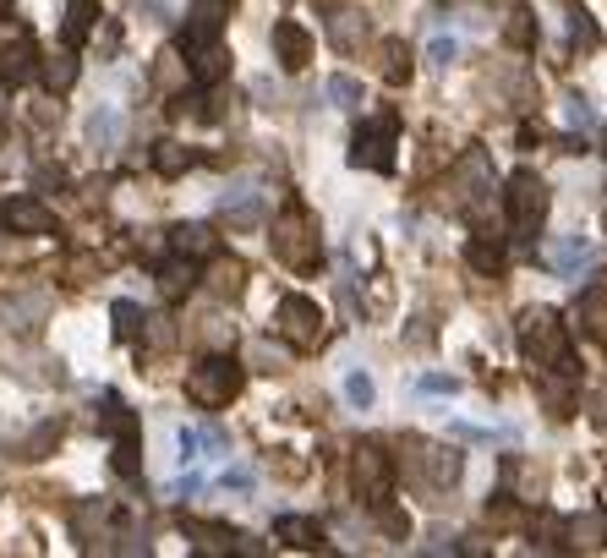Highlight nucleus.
Returning <instances> with one entry per match:
<instances>
[{
    "label": "nucleus",
    "instance_id": "1",
    "mask_svg": "<svg viewBox=\"0 0 607 558\" xmlns=\"http://www.w3.org/2000/svg\"><path fill=\"white\" fill-rule=\"evenodd\" d=\"M274 258L290 263V269H318L323 247H318V225L301 203H290L285 214L274 219Z\"/></svg>",
    "mask_w": 607,
    "mask_h": 558
},
{
    "label": "nucleus",
    "instance_id": "2",
    "mask_svg": "<svg viewBox=\"0 0 607 558\" xmlns=\"http://www.w3.org/2000/svg\"><path fill=\"white\" fill-rule=\"evenodd\" d=\"M520 351L531 356V367H558L569 356V329L553 307H531L520 318Z\"/></svg>",
    "mask_w": 607,
    "mask_h": 558
},
{
    "label": "nucleus",
    "instance_id": "3",
    "mask_svg": "<svg viewBox=\"0 0 607 558\" xmlns=\"http://www.w3.org/2000/svg\"><path fill=\"white\" fill-rule=\"evenodd\" d=\"M186 394H192V405H203V411L230 405L241 394V367L230 362V356H208V362H197L186 372Z\"/></svg>",
    "mask_w": 607,
    "mask_h": 558
},
{
    "label": "nucleus",
    "instance_id": "4",
    "mask_svg": "<svg viewBox=\"0 0 607 558\" xmlns=\"http://www.w3.org/2000/svg\"><path fill=\"white\" fill-rule=\"evenodd\" d=\"M504 197H509V219H515V241L525 247V241L536 236V225L547 219V181L536 176V170H515Z\"/></svg>",
    "mask_w": 607,
    "mask_h": 558
},
{
    "label": "nucleus",
    "instance_id": "5",
    "mask_svg": "<svg viewBox=\"0 0 607 558\" xmlns=\"http://www.w3.org/2000/svg\"><path fill=\"white\" fill-rule=\"evenodd\" d=\"M350 476H356V493H361V504H389V493H394V465L389 455H383L378 444H361L356 449V460H350Z\"/></svg>",
    "mask_w": 607,
    "mask_h": 558
},
{
    "label": "nucleus",
    "instance_id": "6",
    "mask_svg": "<svg viewBox=\"0 0 607 558\" xmlns=\"http://www.w3.org/2000/svg\"><path fill=\"white\" fill-rule=\"evenodd\" d=\"M394 132H400L394 115L367 121L356 132V143H350V165H356V170H394Z\"/></svg>",
    "mask_w": 607,
    "mask_h": 558
},
{
    "label": "nucleus",
    "instance_id": "7",
    "mask_svg": "<svg viewBox=\"0 0 607 558\" xmlns=\"http://www.w3.org/2000/svg\"><path fill=\"white\" fill-rule=\"evenodd\" d=\"M274 329L285 334L290 345H318L323 340V312H318V301H307V296H285L279 301V312H274Z\"/></svg>",
    "mask_w": 607,
    "mask_h": 558
},
{
    "label": "nucleus",
    "instance_id": "8",
    "mask_svg": "<svg viewBox=\"0 0 607 558\" xmlns=\"http://www.w3.org/2000/svg\"><path fill=\"white\" fill-rule=\"evenodd\" d=\"M225 17H230V0H192V17H186V50H197V44L219 39Z\"/></svg>",
    "mask_w": 607,
    "mask_h": 558
},
{
    "label": "nucleus",
    "instance_id": "9",
    "mask_svg": "<svg viewBox=\"0 0 607 558\" xmlns=\"http://www.w3.org/2000/svg\"><path fill=\"white\" fill-rule=\"evenodd\" d=\"M274 55L285 72H301V66L312 61V33L301 28V22H274Z\"/></svg>",
    "mask_w": 607,
    "mask_h": 558
},
{
    "label": "nucleus",
    "instance_id": "10",
    "mask_svg": "<svg viewBox=\"0 0 607 558\" xmlns=\"http://www.w3.org/2000/svg\"><path fill=\"white\" fill-rule=\"evenodd\" d=\"M6 225L17 230V236H50L55 214L39 203V197H11V203H6Z\"/></svg>",
    "mask_w": 607,
    "mask_h": 558
},
{
    "label": "nucleus",
    "instance_id": "11",
    "mask_svg": "<svg viewBox=\"0 0 607 558\" xmlns=\"http://www.w3.org/2000/svg\"><path fill=\"white\" fill-rule=\"evenodd\" d=\"M591 263H597V247H591L586 236H564V241L547 247V269H558V274H580V269H591Z\"/></svg>",
    "mask_w": 607,
    "mask_h": 558
},
{
    "label": "nucleus",
    "instance_id": "12",
    "mask_svg": "<svg viewBox=\"0 0 607 558\" xmlns=\"http://www.w3.org/2000/svg\"><path fill=\"white\" fill-rule=\"evenodd\" d=\"M460 449H416V471H427L433 487H454L460 482Z\"/></svg>",
    "mask_w": 607,
    "mask_h": 558
},
{
    "label": "nucleus",
    "instance_id": "13",
    "mask_svg": "<svg viewBox=\"0 0 607 558\" xmlns=\"http://www.w3.org/2000/svg\"><path fill=\"white\" fill-rule=\"evenodd\" d=\"M121 132H126V121H121L115 104H99V110L88 115V143L99 148V154H115V148H121Z\"/></svg>",
    "mask_w": 607,
    "mask_h": 558
},
{
    "label": "nucleus",
    "instance_id": "14",
    "mask_svg": "<svg viewBox=\"0 0 607 558\" xmlns=\"http://www.w3.org/2000/svg\"><path fill=\"white\" fill-rule=\"evenodd\" d=\"M575 323H580V334H591V340L607 345V285H591L586 296H580Z\"/></svg>",
    "mask_w": 607,
    "mask_h": 558
},
{
    "label": "nucleus",
    "instance_id": "15",
    "mask_svg": "<svg viewBox=\"0 0 607 558\" xmlns=\"http://www.w3.org/2000/svg\"><path fill=\"white\" fill-rule=\"evenodd\" d=\"M93 22H99V0H72V6H66V22H61L66 50H83L88 33H93Z\"/></svg>",
    "mask_w": 607,
    "mask_h": 558
},
{
    "label": "nucleus",
    "instance_id": "16",
    "mask_svg": "<svg viewBox=\"0 0 607 558\" xmlns=\"http://www.w3.org/2000/svg\"><path fill=\"white\" fill-rule=\"evenodd\" d=\"M33 72H39V50H33V39L6 44V55H0V77H6L11 88H17V83H28Z\"/></svg>",
    "mask_w": 607,
    "mask_h": 558
},
{
    "label": "nucleus",
    "instance_id": "17",
    "mask_svg": "<svg viewBox=\"0 0 607 558\" xmlns=\"http://www.w3.org/2000/svg\"><path fill=\"white\" fill-rule=\"evenodd\" d=\"M274 537L285 542V548H301V553H318V548H323V531L312 526L307 515H279Z\"/></svg>",
    "mask_w": 607,
    "mask_h": 558
},
{
    "label": "nucleus",
    "instance_id": "18",
    "mask_svg": "<svg viewBox=\"0 0 607 558\" xmlns=\"http://www.w3.org/2000/svg\"><path fill=\"white\" fill-rule=\"evenodd\" d=\"M569 548H602L607 542V509H586V515H575L564 526Z\"/></svg>",
    "mask_w": 607,
    "mask_h": 558
},
{
    "label": "nucleus",
    "instance_id": "19",
    "mask_svg": "<svg viewBox=\"0 0 607 558\" xmlns=\"http://www.w3.org/2000/svg\"><path fill=\"white\" fill-rule=\"evenodd\" d=\"M219 214H225L230 225H258V219H263V197L247 192V186H236V192L219 197Z\"/></svg>",
    "mask_w": 607,
    "mask_h": 558
},
{
    "label": "nucleus",
    "instance_id": "20",
    "mask_svg": "<svg viewBox=\"0 0 607 558\" xmlns=\"http://www.w3.org/2000/svg\"><path fill=\"white\" fill-rule=\"evenodd\" d=\"M0 312L11 318V329H39V318L50 312V296H44V290L39 296H6L0 301Z\"/></svg>",
    "mask_w": 607,
    "mask_h": 558
},
{
    "label": "nucleus",
    "instance_id": "21",
    "mask_svg": "<svg viewBox=\"0 0 607 558\" xmlns=\"http://www.w3.org/2000/svg\"><path fill=\"white\" fill-rule=\"evenodd\" d=\"M137 465H143V449H137V416H121V427H115V471L137 476Z\"/></svg>",
    "mask_w": 607,
    "mask_h": 558
},
{
    "label": "nucleus",
    "instance_id": "22",
    "mask_svg": "<svg viewBox=\"0 0 607 558\" xmlns=\"http://www.w3.org/2000/svg\"><path fill=\"white\" fill-rule=\"evenodd\" d=\"M208 285H214V296L236 301L241 285H247V263H241V258H214V269H208Z\"/></svg>",
    "mask_w": 607,
    "mask_h": 558
},
{
    "label": "nucleus",
    "instance_id": "23",
    "mask_svg": "<svg viewBox=\"0 0 607 558\" xmlns=\"http://www.w3.org/2000/svg\"><path fill=\"white\" fill-rule=\"evenodd\" d=\"M170 247L181 252V258H208V252H214V230L197 225V219H192V225H175L170 230Z\"/></svg>",
    "mask_w": 607,
    "mask_h": 558
},
{
    "label": "nucleus",
    "instance_id": "24",
    "mask_svg": "<svg viewBox=\"0 0 607 558\" xmlns=\"http://www.w3.org/2000/svg\"><path fill=\"white\" fill-rule=\"evenodd\" d=\"M225 72H230V55L219 50L214 39H208V44H197V50H192V77H197V83H219Z\"/></svg>",
    "mask_w": 607,
    "mask_h": 558
},
{
    "label": "nucleus",
    "instance_id": "25",
    "mask_svg": "<svg viewBox=\"0 0 607 558\" xmlns=\"http://www.w3.org/2000/svg\"><path fill=\"white\" fill-rule=\"evenodd\" d=\"M39 77H44V88H50V93H66V88L77 83V55H72V50L50 55V61L39 66Z\"/></svg>",
    "mask_w": 607,
    "mask_h": 558
},
{
    "label": "nucleus",
    "instance_id": "26",
    "mask_svg": "<svg viewBox=\"0 0 607 558\" xmlns=\"http://www.w3.org/2000/svg\"><path fill=\"white\" fill-rule=\"evenodd\" d=\"M192 263L186 258H170L165 269H159V290H165V301H175V296H186V290H192Z\"/></svg>",
    "mask_w": 607,
    "mask_h": 558
},
{
    "label": "nucleus",
    "instance_id": "27",
    "mask_svg": "<svg viewBox=\"0 0 607 558\" xmlns=\"http://www.w3.org/2000/svg\"><path fill=\"white\" fill-rule=\"evenodd\" d=\"M504 39L515 44V50H531V44H536V17H531L525 6H515V11H509V22H504Z\"/></svg>",
    "mask_w": 607,
    "mask_h": 558
},
{
    "label": "nucleus",
    "instance_id": "28",
    "mask_svg": "<svg viewBox=\"0 0 607 558\" xmlns=\"http://www.w3.org/2000/svg\"><path fill=\"white\" fill-rule=\"evenodd\" d=\"M465 258H471L476 274H498V269H504V247H498V241H487V236H476Z\"/></svg>",
    "mask_w": 607,
    "mask_h": 558
},
{
    "label": "nucleus",
    "instance_id": "29",
    "mask_svg": "<svg viewBox=\"0 0 607 558\" xmlns=\"http://www.w3.org/2000/svg\"><path fill=\"white\" fill-rule=\"evenodd\" d=\"M154 170H159V176H181V170H192V148L159 143V148H154Z\"/></svg>",
    "mask_w": 607,
    "mask_h": 558
},
{
    "label": "nucleus",
    "instance_id": "30",
    "mask_svg": "<svg viewBox=\"0 0 607 558\" xmlns=\"http://www.w3.org/2000/svg\"><path fill=\"white\" fill-rule=\"evenodd\" d=\"M569 39H575L580 50H597V44H602V28L591 22V11H586V6L569 11Z\"/></svg>",
    "mask_w": 607,
    "mask_h": 558
},
{
    "label": "nucleus",
    "instance_id": "31",
    "mask_svg": "<svg viewBox=\"0 0 607 558\" xmlns=\"http://www.w3.org/2000/svg\"><path fill=\"white\" fill-rule=\"evenodd\" d=\"M323 93H329V104H334V110H361V83H356V77H329V88H323Z\"/></svg>",
    "mask_w": 607,
    "mask_h": 558
},
{
    "label": "nucleus",
    "instance_id": "32",
    "mask_svg": "<svg viewBox=\"0 0 607 558\" xmlns=\"http://www.w3.org/2000/svg\"><path fill=\"white\" fill-rule=\"evenodd\" d=\"M110 318H115V334H121V340H137V334H143V307H137V301H115Z\"/></svg>",
    "mask_w": 607,
    "mask_h": 558
},
{
    "label": "nucleus",
    "instance_id": "33",
    "mask_svg": "<svg viewBox=\"0 0 607 558\" xmlns=\"http://www.w3.org/2000/svg\"><path fill=\"white\" fill-rule=\"evenodd\" d=\"M345 400L356 405V411H367V405L378 400V389H372V378H367V372H361V367H356V372H350V378H345Z\"/></svg>",
    "mask_w": 607,
    "mask_h": 558
},
{
    "label": "nucleus",
    "instance_id": "34",
    "mask_svg": "<svg viewBox=\"0 0 607 558\" xmlns=\"http://www.w3.org/2000/svg\"><path fill=\"white\" fill-rule=\"evenodd\" d=\"M55 438H61V422H44L39 433L22 444V460H44V449H55Z\"/></svg>",
    "mask_w": 607,
    "mask_h": 558
},
{
    "label": "nucleus",
    "instance_id": "35",
    "mask_svg": "<svg viewBox=\"0 0 607 558\" xmlns=\"http://www.w3.org/2000/svg\"><path fill=\"white\" fill-rule=\"evenodd\" d=\"M383 77H389V83L411 77V55H405V44H383Z\"/></svg>",
    "mask_w": 607,
    "mask_h": 558
},
{
    "label": "nucleus",
    "instance_id": "36",
    "mask_svg": "<svg viewBox=\"0 0 607 558\" xmlns=\"http://www.w3.org/2000/svg\"><path fill=\"white\" fill-rule=\"evenodd\" d=\"M564 115H569V126H597V104H591L586 93H569V99H564Z\"/></svg>",
    "mask_w": 607,
    "mask_h": 558
},
{
    "label": "nucleus",
    "instance_id": "37",
    "mask_svg": "<svg viewBox=\"0 0 607 558\" xmlns=\"http://www.w3.org/2000/svg\"><path fill=\"white\" fill-rule=\"evenodd\" d=\"M361 33H367V28L356 22V11H334V44H340V50H350Z\"/></svg>",
    "mask_w": 607,
    "mask_h": 558
},
{
    "label": "nucleus",
    "instance_id": "38",
    "mask_svg": "<svg viewBox=\"0 0 607 558\" xmlns=\"http://www.w3.org/2000/svg\"><path fill=\"white\" fill-rule=\"evenodd\" d=\"M531 537H542L536 548H558V542H564V520H558V515H536Z\"/></svg>",
    "mask_w": 607,
    "mask_h": 558
},
{
    "label": "nucleus",
    "instance_id": "39",
    "mask_svg": "<svg viewBox=\"0 0 607 558\" xmlns=\"http://www.w3.org/2000/svg\"><path fill=\"white\" fill-rule=\"evenodd\" d=\"M454 61H460V44H454V39H433V44H427V66H438V72H449Z\"/></svg>",
    "mask_w": 607,
    "mask_h": 558
},
{
    "label": "nucleus",
    "instance_id": "40",
    "mask_svg": "<svg viewBox=\"0 0 607 558\" xmlns=\"http://www.w3.org/2000/svg\"><path fill=\"white\" fill-rule=\"evenodd\" d=\"M230 340H236V329H230L225 318H208V323H203V345H214V351H225Z\"/></svg>",
    "mask_w": 607,
    "mask_h": 558
},
{
    "label": "nucleus",
    "instance_id": "41",
    "mask_svg": "<svg viewBox=\"0 0 607 558\" xmlns=\"http://www.w3.org/2000/svg\"><path fill=\"white\" fill-rule=\"evenodd\" d=\"M154 77H159V88H175V83H181V55H159Z\"/></svg>",
    "mask_w": 607,
    "mask_h": 558
},
{
    "label": "nucleus",
    "instance_id": "42",
    "mask_svg": "<svg viewBox=\"0 0 607 558\" xmlns=\"http://www.w3.org/2000/svg\"><path fill=\"white\" fill-rule=\"evenodd\" d=\"M143 329H148V340H154V345H170V340H175L170 318H143Z\"/></svg>",
    "mask_w": 607,
    "mask_h": 558
},
{
    "label": "nucleus",
    "instance_id": "43",
    "mask_svg": "<svg viewBox=\"0 0 607 558\" xmlns=\"http://www.w3.org/2000/svg\"><path fill=\"white\" fill-rule=\"evenodd\" d=\"M454 389H460V383L443 378V372H427V378H422V394H454Z\"/></svg>",
    "mask_w": 607,
    "mask_h": 558
},
{
    "label": "nucleus",
    "instance_id": "44",
    "mask_svg": "<svg viewBox=\"0 0 607 558\" xmlns=\"http://www.w3.org/2000/svg\"><path fill=\"white\" fill-rule=\"evenodd\" d=\"M487 515H493L498 526H509V520H515V504H509V493H498V504H487Z\"/></svg>",
    "mask_w": 607,
    "mask_h": 558
},
{
    "label": "nucleus",
    "instance_id": "45",
    "mask_svg": "<svg viewBox=\"0 0 607 558\" xmlns=\"http://www.w3.org/2000/svg\"><path fill=\"white\" fill-rule=\"evenodd\" d=\"M225 487H236V493H247V487H252V471H247V465H230V471H225Z\"/></svg>",
    "mask_w": 607,
    "mask_h": 558
},
{
    "label": "nucleus",
    "instance_id": "46",
    "mask_svg": "<svg viewBox=\"0 0 607 558\" xmlns=\"http://www.w3.org/2000/svg\"><path fill=\"white\" fill-rule=\"evenodd\" d=\"M197 449H203V444H197V433L186 427V433H181V460H197Z\"/></svg>",
    "mask_w": 607,
    "mask_h": 558
},
{
    "label": "nucleus",
    "instance_id": "47",
    "mask_svg": "<svg viewBox=\"0 0 607 558\" xmlns=\"http://www.w3.org/2000/svg\"><path fill=\"white\" fill-rule=\"evenodd\" d=\"M258 362H263V372H279V362H285V356L268 351V345H258Z\"/></svg>",
    "mask_w": 607,
    "mask_h": 558
},
{
    "label": "nucleus",
    "instance_id": "48",
    "mask_svg": "<svg viewBox=\"0 0 607 558\" xmlns=\"http://www.w3.org/2000/svg\"><path fill=\"white\" fill-rule=\"evenodd\" d=\"M115 44H121V28H104V39H99V55H115Z\"/></svg>",
    "mask_w": 607,
    "mask_h": 558
},
{
    "label": "nucleus",
    "instance_id": "49",
    "mask_svg": "<svg viewBox=\"0 0 607 558\" xmlns=\"http://www.w3.org/2000/svg\"><path fill=\"white\" fill-rule=\"evenodd\" d=\"M597 422H602V427H607V389H602V394H597Z\"/></svg>",
    "mask_w": 607,
    "mask_h": 558
},
{
    "label": "nucleus",
    "instance_id": "50",
    "mask_svg": "<svg viewBox=\"0 0 607 558\" xmlns=\"http://www.w3.org/2000/svg\"><path fill=\"white\" fill-rule=\"evenodd\" d=\"M602 154H607V126H602Z\"/></svg>",
    "mask_w": 607,
    "mask_h": 558
},
{
    "label": "nucleus",
    "instance_id": "51",
    "mask_svg": "<svg viewBox=\"0 0 607 558\" xmlns=\"http://www.w3.org/2000/svg\"><path fill=\"white\" fill-rule=\"evenodd\" d=\"M602 509H607V487H602Z\"/></svg>",
    "mask_w": 607,
    "mask_h": 558
},
{
    "label": "nucleus",
    "instance_id": "52",
    "mask_svg": "<svg viewBox=\"0 0 607 558\" xmlns=\"http://www.w3.org/2000/svg\"><path fill=\"white\" fill-rule=\"evenodd\" d=\"M0 11H6V0H0Z\"/></svg>",
    "mask_w": 607,
    "mask_h": 558
}]
</instances>
